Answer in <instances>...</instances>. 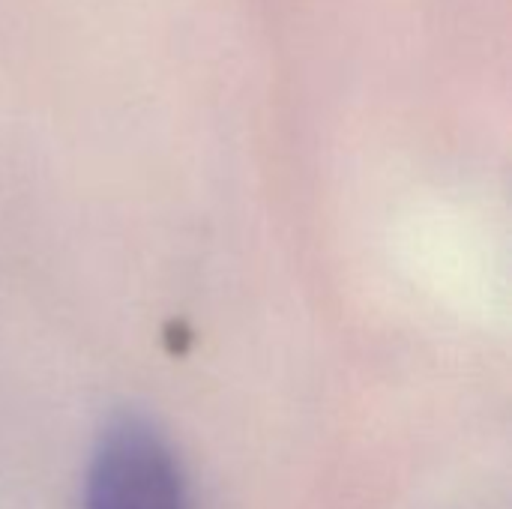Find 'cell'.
<instances>
[{"mask_svg": "<svg viewBox=\"0 0 512 509\" xmlns=\"http://www.w3.org/2000/svg\"><path fill=\"white\" fill-rule=\"evenodd\" d=\"M84 509H189L186 477L171 441L150 420H111L90 456Z\"/></svg>", "mask_w": 512, "mask_h": 509, "instance_id": "1", "label": "cell"}]
</instances>
